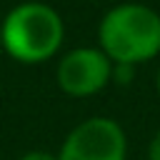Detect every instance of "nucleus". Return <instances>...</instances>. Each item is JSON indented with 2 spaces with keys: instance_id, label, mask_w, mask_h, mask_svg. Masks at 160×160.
Returning <instances> with one entry per match:
<instances>
[{
  "instance_id": "7ed1b4c3",
  "label": "nucleus",
  "mask_w": 160,
  "mask_h": 160,
  "mask_svg": "<svg viewBox=\"0 0 160 160\" xmlns=\"http://www.w3.org/2000/svg\"><path fill=\"white\" fill-rule=\"evenodd\" d=\"M125 130L112 118H88L68 132L58 160H125Z\"/></svg>"
},
{
  "instance_id": "20e7f679",
  "label": "nucleus",
  "mask_w": 160,
  "mask_h": 160,
  "mask_svg": "<svg viewBox=\"0 0 160 160\" xmlns=\"http://www.w3.org/2000/svg\"><path fill=\"white\" fill-rule=\"evenodd\" d=\"M58 85L72 98H88L100 92L112 78V62L100 48H75L58 62Z\"/></svg>"
},
{
  "instance_id": "6e6552de",
  "label": "nucleus",
  "mask_w": 160,
  "mask_h": 160,
  "mask_svg": "<svg viewBox=\"0 0 160 160\" xmlns=\"http://www.w3.org/2000/svg\"><path fill=\"white\" fill-rule=\"evenodd\" d=\"M0 50H2V38H0Z\"/></svg>"
},
{
  "instance_id": "f257e3e1",
  "label": "nucleus",
  "mask_w": 160,
  "mask_h": 160,
  "mask_svg": "<svg viewBox=\"0 0 160 160\" xmlns=\"http://www.w3.org/2000/svg\"><path fill=\"white\" fill-rule=\"evenodd\" d=\"M100 50L115 65L148 62L160 52V12L140 2L110 8L98 25Z\"/></svg>"
},
{
  "instance_id": "0eeeda50",
  "label": "nucleus",
  "mask_w": 160,
  "mask_h": 160,
  "mask_svg": "<svg viewBox=\"0 0 160 160\" xmlns=\"http://www.w3.org/2000/svg\"><path fill=\"white\" fill-rule=\"evenodd\" d=\"M155 85H158V92H160V70H158V80H155Z\"/></svg>"
},
{
  "instance_id": "f03ea898",
  "label": "nucleus",
  "mask_w": 160,
  "mask_h": 160,
  "mask_svg": "<svg viewBox=\"0 0 160 160\" xmlns=\"http://www.w3.org/2000/svg\"><path fill=\"white\" fill-rule=\"evenodd\" d=\"M62 35L65 25L60 12L38 0L15 5L0 22L2 50L25 65L50 60L60 50Z\"/></svg>"
},
{
  "instance_id": "423d86ee",
  "label": "nucleus",
  "mask_w": 160,
  "mask_h": 160,
  "mask_svg": "<svg viewBox=\"0 0 160 160\" xmlns=\"http://www.w3.org/2000/svg\"><path fill=\"white\" fill-rule=\"evenodd\" d=\"M148 160H160V130L152 135L150 148H148Z\"/></svg>"
},
{
  "instance_id": "39448f33",
  "label": "nucleus",
  "mask_w": 160,
  "mask_h": 160,
  "mask_svg": "<svg viewBox=\"0 0 160 160\" xmlns=\"http://www.w3.org/2000/svg\"><path fill=\"white\" fill-rule=\"evenodd\" d=\"M20 160H58V155L45 152V150H30V152H25Z\"/></svg>"
}]
</instances>
